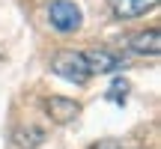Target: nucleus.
Instances as JSON below:
<instances>
[{
	"instance_id": "423d86ee",
	"label": "nucleus",
	"mask_w": 161,
	"mask_h": 149,
	"mask_svg": "<svg viewBox=\"0 0 161 149\" xmlns=\"http://www.w3.org/2000/svg\"><path fill=\"white\" fill-rule=\"evenodd\" d=\"M158 6V0H110V12H114L116 18H137V15H143V12H149V9H155Z\"/></svg>"
},
{
	"instance_id": "7ed1b4c3",
	"label": "nucleus",
	"mask_w": 161,
	"mask_h": 149,
	"mask_svg": "<svg viewBox=\"0 0 161 149\" xmlns=\"http://www.w3.org/2000/svg\"><path fill=\"white\" fill-rule=\"evenodd\" d=\"M45 113L51 122H57V125H66V122H75L78 113H80V104L75 98H66V96H51L45 98Z\"/></svg>"
},
{
	"instance_id": "f03ea898",
	"label": "nucleus",
	"mask_w": 161,
	"mask_h": 149,
	"mask_svg": "<svg viewBox=\"0 0 161 149\" xmlns=\"http://www.w3.org/2000/svg\"><path fill=\"white\" fill-rule=\"evenodd\" d=\"M48 21L60 33H75L80 27V21H84V15H80V6L72 3V0H54L48 6Z\"/></svg>"
},
{
	"instance_id": "0eeeda50",
	"label": "nucleus",
	"mask_w": 161,
	"mask_h": 149,
	"mask_svg": "<svg viewBox=\"0 0 161 149\" xmlns=\"http://www.w3.org/2000/svg\"><path fill=\"white\" fill-rule=\"evenodd\" d=\"M42 140H45V131L36 128V125H21V128L12 131V143H15L18 149H36Z\"/></svg>"
},
{
	"instance_id": "20e7f679",
	"label": "nucleus",
	"mask_w": 161,
	"mask_h": 149,
	"mask_svg": "<svg viewBox=\"0 0 161 149\" xmlns=\"http://www.w3.org/2000/svg\"><path fill=\"white\" fill-rule=\"evenodd\" d=\"M84 60H86L90 74H92V72L108 74V72H116V69H122V66H125V60H122L116 51H108V48H90V51L84 54Z\"/></svg>"
},
{
	"instance_id": "6e6552de",
	"label": "nucleus",
	"mask_w": 161,
	"mask_h": 149,
	"mask_svg": "<svg viewBox=\"0 0 161 149\" xmlns=\"http://www.w3.org/2000/svg\"><path fill=\"white\" fill-rule=\"evenodd\" d=\"M108 98H110V102H116V104H122L128 98V80L116 78L114 84H110V90H108Z\"/></svg>"
},
{
	"instance_id": "39448f33",
	"label": "nucleus",
	"mask_w": 161,
	"mask_h": 149,
	"mask_svg": "<svg viewBox=\"0 0 161 149\" xmlns=\"http://www.w3.org/2000/svg\"><path fill=\"white\" fill-rule=\"evenodd\" d=\"M128 48H131L134 54H149V57H155L161 51V33L155 27L152 30H140V33L128 36Z\"/></svg>"
},
{
	"instance_id": "f257e3e1",
	"label": "nucleus",
	"mask_w": 161,
	"mask_h": 149,
	"mask_svg": "<svg viewBox=\"0 0 161 149\" xmlns=\"http://www.w3.org/2000/svg\"><path fill=\"white\" fill-rule=\"evenodd\" d=\"M51 72L78 86L86 84V78H90V69H86V60L80 51H57L51 60Z\"/></svg>"
},
{
	"instance_id": "1a4fd4ad",
	"label": "nucleus",
	"mask_w": 161,
	"mask_h": 149,
	"mask_svg": "<svg viewBox=\"0 0 161 149\" xmlns=\"http://www.w3.org/2000/svg\"><path fill=\"white\" fill-rule=\"evenodd\" d=\"M90 149H125L119 143V140H114V137H108V140H98V143H92Z\"/></svg>"
}]
</instances>
